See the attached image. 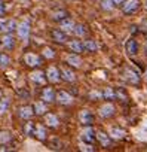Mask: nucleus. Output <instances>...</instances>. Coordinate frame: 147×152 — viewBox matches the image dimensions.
<instances>
[{
	"mask_svg": "<svg viewBox=\"0 0 147 152\" xmlns=\"http://www.w3.org/2000/svg\"><path fill=\"white\" fill-rule=\"evenodd\" d=\"M122 78H123L128 84H131V85H134V87H138V85L141 84L140 75H138L134 69H131V67H125V69L122 70Z\"/></svg>",
	"mask_w": 147,
	"mask_h": 152,
	"instance_id": "1",
	"label": "nucleus"
},
{
	"mask_svg": "<svg viewBox=\"0 0 147 152\" xmlns=\"http://www.w3.org/2000/svg\"><path fill=\"white\" fill-rule=\"evenodd\" d=\"M24 63L28 66V67H40L43 64V60L39 54L36 52H27L24 55Z\"/></svg>",
	"mask_w": 147,
	"mask_h": 152,
	"instance_id": "2",
	"label": "nucleus"
},
{
	"mask_svg": "<svg viewBox=\"0 0 147 152\" xmlns=\"http://www.w3.org/2000/svg\"><path fill=\"white\" fill-rule=\"evenodd\" d=\"M140 6H141L140 0H125L122 5V12L125 15H132L140 9Z\"/></svg>",
	"mask_w": 147,
	"mask_h": 152,
	"instance_id": "3",
	"label": "nucleus"
},
{
	"mask_svg": "<svg viewBox=\"0 0 147 152\" xmlns=\"http://www.w3.org/2000/svg\"><path fill=\"white\" fill-rule=\"evenodd\" d=\"M55 100H56L61 106H70V104L73 103V96H71L70 93H67V91H58Z\"/></svg>",
	"mask_w": 147,
	"mask_h": 152,
	"instance_id": "4",
	"label": "nucleus"
},
{
	"mask_svg": "<svg viewBox=\"0 0 147 152\" xmlns=\"http://www.w3.org/2000/svg\"><path fill=\"white\" fill-rule=\"evenodd\" d=\"M79 121H80V124L85 125V127L92 125V124H94V115H92V112L88 110V109L80 110V112H79Z\"/></svg>",
	"mask_w": 147,
	"mask_h": 152,
	"instance_id": "5",
	"label": "nucleus"
},
{
	"mask_svg": "<svg viewBox=\"0 0 147 152\" xmlns=\"http://www.w3.org/2000/svg\"><path fill=\"white\" fill-rule=\"evenodd\" d=\"M59 75H61V79L65 81V82H68V84L76 81V75H75V72H73L70 67H65V66L61 67L59 69Z\"/></svg>",
	"mask_w": 147,
	"mask_h": 152,
	"instance_id": "6",
	"label": "nucleus"
},
{
	"mask_svg": "<svg viewBox=\"0 0 147 152\" xmlns=\"http://www.w3.org/2000/svg\"><path fill=\"white\" fill-rule=\"evenodd\" d=\"M17 27H18V24L15 20H2L0 21V31H3V33H12L17 30Z\"/></svg>",
	"mask_w": 147,
	"mask_h": 152,
	"instance_id": "7",
	"label": "nucleus"
},
{
	"mask_svg": "<svg viewBox=\"0 0 147 152\" xmlns=\"http://www.w3.org/2000/svg\"><path fill=\"white\" fill-rule=\"evenodd\" d=\"M46 79H48L49 82H52V84L59 82V79H61L59 69H58V67H55V66H51V67L46 70Z\"/></svg>",
	"mask_w": 147,
	"mask_h": 152,
	"instance_id": "8",
	"label": "nucleus"
},
{
	"mask_svg": "<svg viewBox=\"0 0 147 152\" xmlns=\"http://www.w3.org/2000/svg\"><path fill=\"white\" fill-rule=\"evenodd\" d=\"M17 33H18L21 40H28V37H30V24L27 21H22L21 24H18Z\"/></svg>",
	"mask_w": 147,
	"mask_h": 152,
	"instance_id": "9",
	"label": "nucleus"
},
{
	"mask_svg": "<svg viewBox=\"0 0 147 152\" xmlns=\"http://www.w3.org/2000/svg\"><path fill=\"white\" fill-rule=\"evenodd\" d=\"M82 142H86V143H94L95 139H97V133L94 131L92 125H88L83 131H82V136H80Z\"/></svg>",
	"mask_w": 147,
	"mask_h": 152,
	"instance_id": "10",
	"label": "nucleus"
},
{
	"mask_svg": "<svg viewBox=\"0 0 147 152\" xmlns=\"http://www.w3.org/2000/svg\"><path fill=\"white\" fill-rule=\"evenodd\" d=\"M114 112H116V109H114V106H113L112 103H106V104H103V106L100 107V110H98L100 116L104 118V119L112 118V116L114 115Z\"/></svg>",
	"mask_w": 147,
	"mask_h": 152,
	"instance_id": "11",
	"label": "nucleus"
},
{
	"mask_svg": "<svg viewBox=\"0 0 147 152\" xmlns=\"http://www.w3.org/2000/svg\"><path fill=\"white\" fill-rule=\"evenodd\" d=\"M51 37H52V40L56 42V43H65V42L68 40L67 33L62 31L61 28H55V30H52V31H51Z\"/></svg>",
	"mask_w": 147,
	"mask_h": 152,
	"instance_id": "12",
	"label": "nucleus"
},
{
	"mask_svg": "<svg viewBox=\"0 0 147 152\" xmlns=\"http://www.w3.org/2000/svg\"><path fill=\"white\" fill-rule=\"evenodd\" d=\"M46 134H48L46 133V127L43 124H34V128H33V133H31L33 137H36L40 142H43L46 139Z\"/></svg>",
	"mask_w": 147,
	"mask_h": 152,
	"instance_id": "13",
	"label": "nucleus"
},
{
	"mask_svg": "<svg viewBox=\"0 0 147 152\" xmlns=\"http://www.w3.org/2000/svg\"><path fill=\"white\" fill-rule=\"evenodd\" d=\"M55 97H56V93H55L54 88H51V87L43 88L42 93H40V99H42L43 102H46V103H52V102H55Z\"/></svg>",
	"mask_w": 147,
	"mask_h": 152,
	"instance_id": "14",
	"label": "nucleus"
},
{
	"mask_svg": "<svg viewBox=\"0 0 147 152\" xmlns=\"http://www.w3.org/2000/svg\"><path fill=\"white\" fill-rule=\"evenodd\" d=\"M97 140L103 148H112L113 145V139L110 137V134H106L104 131H97Z\"/></svg>",
	"mask_w": 147,
	"mask_h": 152,
	"instance_id": "15",
	"label": "nucleus"
},
{
	"mask_svg": "<svg viewBox=\"0 0 147 152\" xmlns=\"http://www.w3.org/2000/svg\"><path fill=\"white\" fill-rule=\"evenodd\" d=\"M65 61H67V64H68L70 67H77V69H79V67L82 66V58H80V55L76 54V52L67 55Z\"/></svg>",
	"mask_w": 147,
	"mask_h": 152,
	"instance_id": "16",
	"label": "nucleus"
},
{
	"mask_svg": "<svg viewBox=\"0 0 147 152\" xmlns=\"http://www.w3.org/2000/svg\"><path fill=\"white\" fill-rule=\"evenodd\" d=\"M18 115H20V118L21 119H30L33 115H34V109H33V106H30V104H25V106H22V107H20L18 109Z\"/></svg>",
	"mask_w": 147,
	"mask_h": 152,
	"instance_id": "17",
	"label": "nucleus"
},
{
	"mask_svg": "<svg viewBox=\"0 0 147 152\" xmlns=\"http://www.w3.org/2000/svg\"><path fill=\"white\" fill-rule=\"evenodd\" d=\"M125 136H126V131L123 128H120V127H112L110 128V137L113 140H122V139H125Z\"/></svg>",
	"mask_w": 147,
	"mask_h": 152,
	"instance_id": "18",
	"label": "nucleus"
},
{
	"mask_svg": "<svg viewBox=\"0 0 147 152\" xmlns=\"http://www.w3.org/2000/svg\"><path fill=\"white\" fill-rule=\"evenodd\" d=\"M68 48H70L71 52H76V54H80V52L85 51V49H83V42H80V40H77V39H71V40L68 42Z\"/></svg>",
	"mask_w": 147,
	"mask_h": 152,
	"instance_id": "19",
	"label": "nucleus"
},
{
	"mask_svg": "<svg viewBox=\"0 0 147 152\" xmlns=\"http://www.w3.org/2000/svg\"><path fill=\"white\" fill-rule=\"evenodd\" d=\"M125 49H126V54H128V55H135V54L138 52V43H137V40H135L134 37H131V39L126 42Z\"/></svg>",
	"mask_w": 147,
	"mask_h": 152,
	"instance_id": "20",
	"label": "nucleus"
},
{
	"mask_svg": "<svg viewBox=\"0 0 147 152\" xmlns=\"http://www.w3.org/2000/svg\"><path fill=\"white\" fill-rule=\"evenodd\" d=\"M33 109H34V115H39V116L45 115V113L48 112L46 102H43V100H39V102H36V103L33 104Z\"/></svg>",
	"mask_w": 147,
	"mask_h": 152,
	"instance_id": "21",
	"label": "nucleus"
},
{
	"mask_svg": "<svg viewBox=\"0 0 147 152\" xmlns=\"http://www.w3.org/2000/svg\"><path fill=\"white\" fill-rule=\"evenodd\" d=\"M45 124L51 128H56L59 125V119L54 113H45Z\"/></svg>",
	"mask_w": 147,
	"mask_h": 152,
	"instance_id": "22",
	"label": "nucleus"
},
{
	"mask_svg": "<svg viewBox=\"0 0 147 152\" xmlns=\"http://www.w3.org/2000/svg\"><path fill=\"white\" fill-rule=\"evenodd\" d=\"M30 78H31V81L34 82V84H37V85H43L48 79H46V73H43V72H34V73H31L30 75Z\"/></svg>",
	"mask_w": 147,
	"mask_h": 152,
	"instance_id": "23",
	"label": "nucleus"
},
{
	"mask_svg": "<svg viewBox=\"0 0 147 152\" xmlns=\"http://www.w3.org/2000/svg\"><path fill=\"white\" fill-rule=\"evenodd\" d=\"M2 45L5 46V49H14V46H15V39H14L12 33H6V34L2 37Z\"/></svg>",
	"mask_w": 147,
	"mask_h": 152,
	"instance_id": "24",
	"label": "nucleus"
},
{
	"mask_svg": "<svg viewBox=\"0 0 147 152\" xmlns=\"http://www.w3.org/2000/svg\"><path fill=\"white\" fill-rule=\"evenodd\" d=\"M75 23H73L70 18H65V20H62V21H59V28L62 30V31H65V33H70V31H73L75 30Z\"/></svg>",
	"mask_w": 147,
	"mask_h": 152,
	"instance_id": "25",
	"label": "nucleus"
},
{
	"mask_svg": "<svg viewBox=\"0 0 147 152\" xmlns=\"http://www.w3.org/2000/svg\"><path fill=\"white\" fill-rule=\"evenodd\" d=\"M12 139H14V136H12V133L11 131H8V130H0V145H9L11 142H12Z\"/></svg>",
	"mask_w": 147,
	"mask_h": 152,
	"instance_id": "26",
	"label": "nucleus"
},
{
	"mask_svg": "<svg viewBox=\"0 0 147 152\" xmlns=\"http://www.w3.org/2000/svg\"><path fill=\"white\" fill-rule=\"evenodd\" d=\"M83 49L86 52H97L98 45L94 39H86V40H83Z\"/></svg>",
	"mask_w": 147,
	"mask_h": 152,
	"instance_id": "27",
	"label": "nucleus"
},
{
	"mask_svg": "<svg viewBox=\"0 0 147 152\" xmlns=\"http://www.w3.org/2000/svg\"><path fill=\"white\" fill-rule=\"evenodd\" d=\"M73 33H75L77 37H83L88 34V28L85 24H76L75 26V30H73Z\"/></svg>",
	"mask_w": 147,
	"mask_h": 152,
	"instance_id": "28",
	"label": "nucleus"
},
{
	"mask_svg": "<svg viewBox=\"0 0 147 152\" xmlns=\"http://www.w3.org/2000/svg\"><path fill=\"white\" fill-rule=\"evenodd\" d=\"M65 18H68V12L67 11H64V9H61V11H55L54 14H52V20L54 21H62V20H65Z\"/></svg>",
	"mask_w": 147,
	"mask_h": 152,
	"instance_id": "29",
	"label": "nucleus"
},
{
	"mask_svg": "<svg viewBox=\"0 0 147 152\" xmlns=\"http://www.w3.org/2000/svg\"><path fill=\"white\" fill-rule=\"evenodd\" d=\"M104 100H116V90L113 88H104V91L101 93Z\"/></svg>",
	"mask_w": 147,
	"mask_h": 152,
	"instance_id": "30",
	"label": "nucleus"
},
{
	"mask_svg": "<svg viewBox=\"0 0 147 152\" xmlns=\"http://www.w3.org/2000/svg\"><path fill=\"white\" fill-rule=\"evenodd\" d=\"M48 146H49L52 151H61V149H64V143H62L59 139H54V140H51V142L48 143Z\"/></svg>",
	"mask_w": 147,
	"mask_h": 152,
	"instance_id": "31",
	"label": "nucleus"
},
{
	"mask_svg": "<svg viewBox=\"0 0 147 152\" xmlns=\"http://www.w3.org/2000/svg\"><path fill=\"white\" fill-rule=\"evenodd\" d=\"M9 109V99H2L0 100V115H5Z\"/></svg>",
	"mask_w": 147,
	"mask_h": 152,
	"instance_id": "32",
	"label": "nucleus"
},
{
	"mask_svg": "<svg viewBox=\"0 0 147 152\" xmlns=\"http://www.w3.org/2000/svg\"><path fill=\"white\" fill-rule=\"evenodd\" d=\"M116 99H119L120 102H126V100H128V94H126L122 88H117V90H116Z\"/></svg>",
	"mask_w": 147,
	"mask_h": 152,
	"instance_id": "33",
	"label": "nucleus"
},
{
	"mask_svg": "<svg viewBox=\"0 0 147 152\" xmlns=\"http://www.w3.org/2000/svg\"><path fill=\"white\" fill-rule=\"evenodd\" d=\"M9 63H11L9 55H6V54H0V66H2V67H8Z\"/></svg>",
	"mask_w": 147,
	"mask_h": 152,
	"instance_id": "34",
	"label": "nucleus"
},
{
	"mask_svg": "<svg viewBox=\"0 0 147 152\" xmlns=\"http://www.w3.org/2000/svg\"><path fill=\"white\" fill-rule=\"evenodd\" d=\"M43 57L48 60H52L55 57V51L52 48H43Z\"/></svg>",
	"mask_w": 147,
	"mask_h": 152,
	"instance_id": "35",
	"label": "nucleus"
},
{
	"mask_svg": "<svg viewBox=\"0 0 147 152\" xmlns=\"http://www.w3.org/2000/svg\"><path fill=\"white\" fill-rule=\"evenodd\" d=\"M101 8H103L104 11H110V9H113V8H114V5H113V0H103Z\"/></svg>",
	"mask_w": 147,
	"mask_h": 152,
	"instance_id": "36",
	"label": "nucleus"
},
{
	"mask_svg": "<svg viewBox=\"0 0 147 152\" xmlns=\"http://www.w3.org/2000/svg\"><path fill=\"white\" fill-rule=\"evenodd\" d=\"M80 151H89V152H94L95 148H94L92 143H86V142H83V143L80 145Z\"/></svg>",
	"mask_w": 147,
	"mask_h": 152,
	"instance_id": "37",
	"label": "nucleus"
},
{
	"mask_svg": "<svg viewBox=\"0 0 147 152\" xmlns=\"http://www.w3.org/2000/svg\"><path fill=\"white\" fill-rule=\"evenodd\" d=\"M33 128H34V124H33V122H27V124H25V128H24V134H27V136H31V133H33Z\"/></svg>",
	"mask_w": 147,
	"mask_h": 152,
	"instance_id": "38",
	"label": "nucleus"
},
{
	"mask_svg": "<svg viewBox=\"0 0 147 152\" xmlns=\"http://www.w3.org/2000/svg\"><path fill=\"white\" fill-rule=\"evenodd\" d=\"M138 28H140V31H141V33H147V18L141 21V24L138 26Z\"/></svg>",
	"mask_w": 147,
	"mask_h": 152,
	"instance_id": "39",
	"label": "nucleus"
},
{
	"mask_svg": "<svg viewBox=\"0 0 147 152\" xmlns=\"http://www.w3.org/2000/svg\"><path fill=\"white\" fill-rule=\"evenodd\" d=\"M6 14V8H5V5H3V2L0 0V17H3Z\"/></svg>",
	"mask_w": 147,
	"mask_h": 152,
	"instance_id": "40",
	"label": "nucleus"
},
{
	"mask_svg": "<svg viewBox=\"0 0 147 152\" xmlns=\"http://www.w3.org/2000/svg\"><path fill=\"white\" fill-rule=\"evenodd\" d=\"M123 2H125V0H113V5L114 6H122Z\"/></svg>",
	"mask_w": 147,
	"mask_h": 152,
	"instance_id": "41",
	"label": "nucleus"
},
{
	"mask_svg": "<svg viewBox=\"0 0 147 152\" xmlns=\"http://www.w3.org/2000/svg\"><path fill=\"white\" fill-rule=\"evenodd\" d=\"M146 8H147V0H146Z\"/></svg>",
	"mask_w": 147,
	"mask_h": 152,
	"instance_id": "42",
	"label": "nucleus"
},
{
	"mask_svg": "<svg viewBox=\"0 0 147 152\" xmlns=\"http://www.w3.org/2000/svg\"><path fill=\"white\" fill-rule=\"evenodd\" d=\"M0 45H2V39H0Z\"/></svg>",
	"mask_w": 147,
	"mask_h": 152,
	"instance_id": "43",
	"label": "nucleus"
},
{
	"mask_svg": "<svg viewBox=\"0 0 147 152\" xmlns=\"http://www.w3.org/2000/svg\"><path fill=\"white\" fill-rule=\"evenodd\" d=\"M146 75H147V73H146Z\"/></svg>",
	"mask_w": 147,
	"mask_h": 152,
	"instance_id": "44",
	"label": "nucleus"
}]
</instances>
